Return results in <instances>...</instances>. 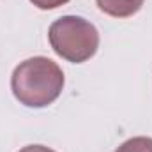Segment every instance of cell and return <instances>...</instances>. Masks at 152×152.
Here are the masks:
<instances>
[{
	"instance_id": "5b68a950",
	"label": "cell",
	"mask_w": 152,
	"mask_h": 152,
	"mask_svg": "<svg viewBox=\"0 0 152 152\" xmlns=\"http://www.w3.org/2000/svg\"><path fill=\"white\" fill-rule=\"evenodd\" d=\"M37 9H42V11H51V9H57L60 5H66L69 0H30Z\"/></svg>"
},
{
	"instance_id": "8992f818",
	"label": "cell",
	"mask_w": 152,
	"mask_h": 152,
	"mask_svg": "<svg viewBox=\"0 0 152 152\" xmlns=\"http://www.w3.org/2000/svg\"><path fill=\"white\" fill-rule=\"evenodd\" d=\"M18 152H55L50 147H44V145H27L23 149H20Z\"/></svg>"
},
{
	"instance_id": "6da1fadb",
	"label": "cell",
	"mask_w": 152,
	"mask_h": 152,
	"mask_svg": "<svg viewBox=\"0 0 152 152\" xmlns=\"http://www.w3.org/2000/svg\"><path fill=\"white\" fill-rule=\"evenodd\" d=\"M64 83L60 66L48 57H32L20 62L11 76V90L27 108H44L55 103Z\"/></svg>"
},
{
	"instance_id": "277c9868",
	"label": "cell",
	"mask_w": 152,
	"mask_h": 152,
	"mask_svg": "<svg viewBox=\"0 0 152 152\" xmlns=\"http://www.w3.org/2000/svg\"><path fill=\"white\" fill-rule=\"evenodd\" d=\"M115 152H152V138H149V136L129 138Z\"/></svg>"
},
{
	"instance_id": "7a4b0ae2",
	"label": "cell",
	"mask_w": 152,
	"mask_h": 152,
	"mask_svg": "<svg viewBox=\"0 0 152 152\" xmlns=\"http://www.w3.org/2000/svg\"><path fill=\"white\" fill-rule=\"evenodd\" d=\"M48 39L53 51L67 62L83 64L99 48V32L81 16H62L50 25Z\"/></svg>"
},
{
	"instance_id": "3957f363",
	"label": "cell",
	"mask_w": 152,
	"mask_h": 152,
	"mask_svg": "<svg viewBox=\"0 0 152 152\" xmlns=\"http://www.w3.org/2000/svg\"><path fill=\"white\" fill-rule=\"evenodd\" d=\"M145 0H96L99 11L112 18H131L134 16Z\"/></svg>"
}]
</instances>
